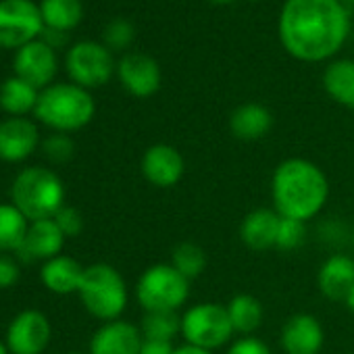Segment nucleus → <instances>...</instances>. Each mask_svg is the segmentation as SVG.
<instances>
[{
  "label": "nucleus",
  "instance_id": "nucleus-13",
  "mask_svg": "<svg viewBox=\"0 0 354 354\" xmlns=\"http://www.w3.org/2000/svg\"><path fill=\"white\" fill-rule=\"evenodd\" d=\"M119 80L125 90L138 98H148L160 88V69L148 55H127L119 63Z\"/></svg>",
  "mask_w": 354,
  "mask_h": 354
},
{
  "label": "nucleus",
  "instance_id": "nucleus-33",
  "mask_svg": "<svg viewBox=\"0 0 354 354\" xmlns=\"http://www.w3.org/2000/svg\"><path fill=\"white\" fill-rule=\"evenodd\" d=\"M227 354H271L269 346L265 342H261L259 337H252V335H246V337H240L236 339Z\"/></svg>",
  "mask_w": 354,
  "mask_h": 354
},
{
  "label": "nucleus",
  "instance_id": "nucleus-18",
  "mask_svg": "<svg viewBox=\"0 0 354 354\" xmlns=\"http://www.w3.org/2000/svg\"><path fill=\"white\" fill-rule=\"evenodd\" d=\"M319 290L329 300H346L350 290L354 288V261L346 254L329 257L317 275Z\"/></svg>",
  "mask_w": 354,
  "mask_h": 354
},
{
  "label": "nucleus",
  "instance_id": "nucleus-5",
  "mask_svg": "<svg viewBox=\"0 0 354 354\" xmlns=\"http://www.w3.org/2000/svg\"><path fill=\"white\" fill-rule=\"evenodd\" d=\"M80 296L84 306L102 321H117L127 306V288L119 271L98 263L84 271Z\"/></svg>",
  "mask_w": 354,
  "mask_h": 354
},
{
  "label": "nucleus",
  "instance_id": "nucleus-6",
  "mask_svg": "<svg viewBox=\"0 0 354 354\" xmlns=\"http://www.w3.org/2000/svg\"><path fill=\"white\" fill-rule=\"evenodd\" d=\"M190 296V281L169 263L148 267L138 281V302L146 313H177Z\"/></svg>",
  "mask_w": 354,
  "mask_h": 354
},
{
  "label": "nucleus",
  "instance_id": "nucleus-10",
  "mask_svg": "<svg viewBox=\"0 0 354 354\" xmlns=\"http://www.w3.org/2000/svg\"><path fill=\"white\" fill-rule=\"evenodd\" d=\"M186 162L182 152L169 144H154L142 156V173L154 188H173L184 177Z\"/></svg>",
  "mask_w": 354,
  "mask_h": 354
},
{
  "label": "nucleus",
  "instance_id": "nucleus-37",
  "mask_svg": "<svg viewBox=\"0 0 354 354\" xmlns=\"http://www.w3.org/2000/svg\"><path fill=\"white\" fill-rule=\"evenodd\" d=\"M344 302H346V306H348V310H350V313L354 315V288L350 290V294L346 296V300H344Z\"/></svg>",
  "mask_w": 354,
  "mask_h": 354
},
{
  "label": "nucleus",
  "instance_id": "nucleus-27",
  "mask_svg": "<svg viewBox=\"0 0 354 354\" xmlns=\"http://www.w3.org/2000/svg\"><path fill=\"white\" fill-rule=\"evenodd\" d=\"M142 335L144 339H162L171 342L175 335L182 333V317L173 310H156L146 313L142 319Z\"/></svg>",
  "mask_w": 354,
  "mask_h": 354
},
{
  "label": "nucleus",
  "instance_id": "nucleus-8",
  "mask_svg": "<svg viewBox=\"0 0 354 354\" xmlns=\"http://www.w3.org/2000/svg\"><path fill=\"white\" fill-rule=\"evenodd\" d=\"M44 19L32 0H3L0 3V46L21 48L42 32Z\"/></svg>",
  "mask_w": 354,
  "mask_h": 354
},
{
  "label": "nucleus",
  "instance_id": "nucleus-30",
  "mask_svg": "<svg viewBox=\"0 0 354 354\" xmlns=\"http://www.w3.org/2000/svg\"><path fill=\"white\" fill-rule=\"evenodd\" d=\"M133 40V26L125 19H115L106 26L104 32V42L111 48H125Z\"/></svg>",
  "mask_w": 354,
  "mask_h": 354
},
{
  "label": "nucleus",
  "instance_id": "nucleus-41",
  "mask_svg": "<svg viewBox=\"0 0 354 354\" xmlns=\"http://www.w3.org/2000/svg\"><path fill=\"white\" fill-rule=\"evenodd\" d=\"M352 246H354V227H352Z\"/></svg>",
  "mask_w": 354,
  "mask_h": 354
},
{
  "label": "nucleus",
  "instance_id": "nucleus-32",
  "mask_svg": "<svg viewBox=\"0 0 354 354\" xmlns=\"http://www.w3.org/2000/svg\"><path fill=\"white\" fill-rule=\"evenodd\" d=\"M44 148H46V154H48L55 162H65V160H69L71 154H73V142H71L67 136H61V133L48 138L46 144H44Z\"/></svg>",
  "mask_w": 354,
  "mask_h": 354
},
{
  "label": "nucleus",
  "instance_id": "nucleus-14",
  "mask_svg": "<svg viewBox=\"0 0 354 354\" xmlns=\"http://www.w3.org/2000/svg\"><path fill=\"white\" fill-rule=\"evenodd\" d=\"M279 342L286 354H319L323 348V327L317 317L298 313L286 321Z\"/></svg>",
  "mask_w": 354,
  "mask_h": 354
},
{
  "label": "nucleus",
  "instance_id": "nucleus-19",
  "mask_svg": "<svg viewBox=\"0 0 354 354\" xmlns=\"http://www.w3.org/2000/svg\"><path fill=\"white\" fill-rule=\"evenodd\" d=\"M65 242V234L57 225L55 219H42L34 221L28 230L26 242L21 244L19 252L24 259H55Z\"/></svg>",
  "mask_w": 354,
  "mask_h": 354
},
{
  "label": "nucleus",
  "instance_id": "nucleus-12",
  "mask_svg": "<svg viewBox=\"0 0 354 354\" xmlns=\"http://www.w3.org/2000/svg\"><path fill=\"white\" fill-rule=\"evenodd\" d=\"M15 71L17 77L26 80L34 88L46 86L57 73V57L50 44L34 40L21 46L15 57Z\"/></svg>",
  "mask_w": 354,
  "mask_h": 354
},
{
  "label": "nucleus",
  "instance_id": "nucleus-23",
  "mask_svg": "<svg viewBox=\"0 0 354 354\" xmlns=\"http://www.w3.org/2000/svg\"><path fill=\"white\" fill-rule=\"evenodd\" d=\"M232 327L238 333H252L261 327L263 323V304L259 298L250 296V294H238L230 300V304L225 306Z\"/></svg>",
  "mask_w": 354,
  "mask_h": 354
},
{
  "label": "nucleus",
  "instance_id": "nucleus-29",
  "mask_svg": "<svg viewBox=\"0 0 354 354\" xmlns=\"http://www.w3.org/2000/svg\"><path fill=\"white\" fill-rule=\"evenodd\" d=\"M304 238H306V225H304V221H296V219L281 217L275 248L286 250V252H292V250H296V248L302 246Z\"/></svg>",
  "mask_w": 354,
  "mask_h": 354
},
{
  "label": "nucleus",
  "instance_id": "nucleus-9",
  "mask_svg": "<svg viewBox=\"0 0 354 354\" xmlns=\"http://www.w3.org/2000/svg\"><path fill=\"white\" fill-rule=\"evenodd\" d=\"M111 53L96 42H80L67 55V71L82 88H98L113 75Z\"/></svg>",
  "mask_w": 354,
  "mask_h": 354
},
{
  "label": "nucleus",
  "instance_id": "nucleus-39",
  "mask_svg": "<svg viewBox=\"0 0 354 354\" xmlns=\"http://www.w3.org/2000/svg\"><path fill=\"white\" fill-rule=\"evenodd\" d=\"M0 354H9V352H7V348H5L3 344H0Z\"/></svg>",
  "mask_w": 354,
  "mask_h": 354
},
{
  "label": "nucleus",
  "instance_id": "nucleus-38",
  "mask_svg": "<svg viewBox=\"0 0 354 354\" xmlns=\"http://www.w3.org/2000/svg\"><path fill=\"white\" fill-rule=\"evenodd\" d=\"M211 3H217V5H227V3H234V0H211Z\"/></svg>",
  "mask_w": 354,
  "mask_h": 354
},
{
  "label": "nucleus",
  "instance_id": "nucleus-17",
  "mask_svg": "<svg viewBox=\"0 0 354 354\" xmlns=\"http://www.w3.org/2000/svg\"><path fill=\"white\" fill-rule=\"evenodd\" d=\"M38 146V129L28 119H9L0 123V158L24 160Z\"/></svg>",
  "mask_w": 354,
  "mask_h": 354
},
{
  "label": "nucleus",
  "instance_id": "nucleus-1",
  "mask_svg": "<svg viewBox=\"0 0 354 354\" xmlns=\"http://www.w3.org/2000/svg\"><path fill=\"white\" fill-rule=\"evenodd\" d=\"M348 26L339 0H288L279 17V38L292 57L313 63L342 48Z\"/></svg>",
  "mask_w": 354,
  "mask_h": 354
},
{
  "label": "nucleus",
  "instance_id": "nucleus-40",
  "mask_svg": "<svg viewBox=\"0 0 354 354\" xmlns=\"http://www.w3.org/2000/svg\"><path fill=\"white\" fill-rule=\"evenodd\" d=\"M339 3H350V5H354V0H339Z\"/></svg>",
  "mask_w": 354,
  "mask_h": 354
},
{
  "label": "nucleus",
  "instance_id": "nucleus-21",
  "mask_svg": "<svg viewBox=\"0 0 354 354\" xmlns=\"http://www.w3.org/2000/svg\"><path fill=\"white\" fill-rule=\"evenodd\" d=\"M84 267L69 257H55L42 269V281L48 290L57 294L80 292L84 279Z\"/></svg>",
  "mask_w": 354,
  "mask_h": 354
},
{
  "label": "nucleus",
  "instance_id": "nucleus-24",
  "mask_svg": "<svg viewBox=\"0 0 354 354\" xmlns=\"http://www.w3.org/2000/svg\"><path fill=\"white\" fill-rule=\"evenodd\" d=\"M38 92L21 77H11L0 88V106L11 115H24L38 104Z\"/></svg>",
  "mask_w": 354,
  "mask_h": 354
},
{
  "label": "nucleus",
  "instance_id": "nucleus-26",
  "mask_svg": "<svg viewBox=\"0 0 354 354\" xmlns=\"http://www.w3.org/2000/svg\"><path fill=\"white\" fill-rule=\"evenodd\" d=\"M28 236L26 215L11 205H0V250H19Z\"/></svg>",
  "mask_w": 354,
  "mask_h": 354
},
{
  "label": "nucleus",
  "instance_id": "nucleus-28",
  "mask_svg": "<svg viewBox=\"0 0 354 354\" xmlns=\"http://www.w3.org/2000/svg\"><path fill=\"white\" fill-rule=\"evenodd\" d=\"M171 265L190 281L196 279L207 269V254L203 246L194 242H182L171 252Z\"/></svg>",
  "mask_w": 354,
  "mask_h": 354
},
{
  "label": "nucleus",
  "instance_id": "nucleus-3",
  "mask_svg": "<svg viewBox=\"0 0 354 354\" xmlns=\"http://www.w3.org/2000/svg\"><path fill=\"white\" fill-rule=\"evenodd\" d=\"M63 182L48 169H26L13 184V203L26 215V219H55V215L63 209Z\"/></svg>",
  "mask_w": 354,
  "mask_h": 354
},
{
  "label": "nucleus",
  "instance_id": "nucleus-34",
  "mask_svg": "<svg viewBox=\"0 0 354 354\" xmlns=\"http://www.w3.org/2000/svg\"><path fill=\"white\" fill-rule=\"evenodd\" d=\"M19 279V267L13 259L0 254V290L3 288H11L15 286V281Z\"/></svg>",
  "mask_w": 354,
  "mask_h": 354
},
{
  "label": "nucleus",
  "instance_id": "nucleus-25",
  "mask_svg": "<svg viewBox=\"0 0 354 354\" xmlns=\"http://www.w3.org/2000/svg\"><path fill=\"white\" fill-rule=\"evenodd\" d=\"M40 13L44 24L57 32H67L75 28L84 15L80 0H42Z\"/></svg>",
  "mask_w": 354,
  "mask_h": 354
},
{
  "label": "nucleus",
  "instance_id": "nucleus-36",
  "mask_svg": "<svg viewBox=\"0 0 354 354\" xmlns=\"http://www.w3.org/2000/svg\"><path fill=\"white\" fill-rule=\"evenodd\" d=\"M175 354H213V352L205 350V348H198V346H192V344H186L182 348H175Z\"/></svg>",
  "mask_w": 354,
  "mask_h": 354
},
{
  "label": "nucleus",
  "instance_id": "nucleus-42",
  "mask_svg": "<svg viewBox=\"0 0 354 354\" xmlns=\"http://www.w3.org/2000/svg\"><path fill=\"white\" fill-rule=\"evenodd\" d=\"M71 354H77V352H71Z\"/></svg>",
  "mask_w": 354,
  "mask_h": 354
},
{
  "label": "nucleus",
  "instance_id": "nucleus-7",
  "mask_svg": "<svg viewBox=\"0 0 354 354\" xmlns=\"http://www.w3.org/2000/svg\"><path fill=\"white\" fill-rule=\"evenodd\" d=\"M234 333L227 308L221 304L203 302L182 315V335L186 337V344L213 352L227 344Z\"/></svg>",
  "mask_w": 354,
  "mask_h": 354
},
{
  "label": "nucleus",
  "instance_id": "nucleus-4",
  "mask_svg": "<svg viewBox=\"0 0 354 354\" xmlns=\"http://www.w3.org/2000/svg\"><path fill=\"white\" fill-rule=\"evenodd\" d=\"M36 117L59 131H73L88 125L94 117V100L82 86L59 84L38 96Z\"/></svg>",
  "mask_w": 354,
  "mask_h": 354
},
{
  "label": "nucleus",
  "instance_id": "nucleus-35",
  "mask_svg": "<svg viewBox=\"0 0 354 354\" xmlns=\"http://www.w3.org/2000/svg\"><path fill=\"white\" fill-rule=\"evenodd\" d=\"M140 354H175V348L171 342L162 339H144Z\"/></svg>",
  "mask_w": 354,
  "mask_h": 354
},
{
  "label": "nucleus",
  "instance_id": "nucleus-22",
  "mask_svg": "<svg viewBox=\"0 0 354 354\" xmlns=\"http://www.w3.org/2000/svg\"><path fill=\"white\" fill-rule=\"evenodd\" d=\"M323 86L335 102L354 109V61L331 63L325 69Z\"/></svg>",
  "mask_w": 354,
  "mask_h": 354
},
{
  "label": "nucleus",
  "instance_id": "nucleus-20",
  "mask_svg": "<svg viewBox=\"0 0 354 354\" xmlns=\"http://www.w3.org/2000/svg\"><path fill=\"white\" fill-rule=\"evenodd\" d=\"M273 125V115L267 106L259 102H246L238 106L230 117V129L238 140L254 142L269 133Z\"/></svg>",
  "mask_w": 354,
  "mask_h": 354
},
{
  "label": "nucleus",
  "instance_id": "nucleus-31",
  "mask_svg": "<svg viewBox=\"0 0 354 354\" xmlns=\"http://www.w3.org/2000/svg\"><path fill=\"white\" fill-rule=\"evenodd\" d=\"M55 221H57V225L61 227V232L65 234V238H67V236H77V234L84 230V219H82V215H80L75 209H71V207H63V209L55 215Z\"/></svg>",
  "mask_w": 354,
  "mask_h": 354
},
{
  "label": "nucleus",
  "instance_id": "nucleus-2",
  "mask_svg": "<svg viewBox=\"0 0 354 354\" xmlns=\"http://www.w3.org/2000/svg\"><path fill=\"white\" fill-rule=\"evenodd\" d=\"M271 196L281 217L306 223L325 207L329 184L315 162L306 158H286L273 171Z\"/></svg>",
  "mask_w": 354,
  "mask_h": 354
},
{
  "label": "nucleus",
  "instance_id": "nucleus-11",
  "mask_svg": "<svg viewBox=\"0 0 354 354\" xmlns=\"http://www.w3.org/2000/svg\"><path fill=\"white\" fill-rule=\"evenodd\" d=\"M50 339L48 319L38 310H26L9 327L7 344L13 354H40Z\"/></svg>",
  "mask_w": 354,
  "mask_h": 354
},
{
  "label": "nucleus",
  "instance_id": "nucleus-16",
  "mask_svg": "<svg viewBox=\"0 0 354 354\" xmlns=\"http://www.w3.org/2000/svg\"><path fill=\"white\" fill-rule=\"evenodd\" d=\"M281 215L275 209H254L250 211L240 225V238L246 248L263 252L275 248Z\"/></svg>",
  "mask_w": 354,
  "mask_h": 354
},
{
  "label": "nucleus",
  "instance_id": "nucleus-15",
  "mask_svg": "<svg viewBox=\"0 0 354 354\" xmlns=\"http://www.w3.org/2000/svg\"><path fill=\"white\" fill-rule=\"evenodd\" d=\"M144 335L127 321H109L102 325L90 344L92 354H140Z\"/></svg>",
  "mask_w": 354,
  "mask_h": 354
}]
</instances>
